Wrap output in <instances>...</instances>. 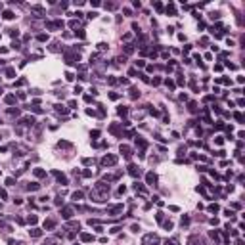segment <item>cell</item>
Masks as SVG:
<instances>
[{
    "instance_id": "1",
    "label": "cell",
    "mask_w": 245,
    "mask_h": 245,
    "mask_svg": "<svg viewBox=\"0 0 245 245\" xmlns=\"http://www.w3.org/2000/svg\"><path fill=\"white\" fill-rule=\"evenodd\" d=\"M157 243H159V238L155 234H147L142 239V245H157Z\"/></svg>"
},
{
    "instance_id": "2",
    "label": "cell",
    "mask_w": 245,
    "mask_h": 245,
    "mask_svg": "<svg viewBox=\"0 0 245 245\" xmlns=\"http://www.w3.org/2000/svg\"><path fill=\"white\" fill-rule=\"evenodd\" d=\"M115 163H117V157H115V155H105V157L102 159V165H103V167H113Z\"/></svg>"
},
{
    "instance_id": "3",
    "label": "cell",
    "mask_w": 245,
    "mask_h": 245,
    "mask_svg": "<svg viewBox=\"0 0 245 245\" xmlns=\"http://www.w3.org/2000/svg\"><path fill=\"white\" fill-rule=\"evenodd\" d=\"M146 180H147V184H150V186H155V184H157V176H155L153 172H147Z\"/></svg>"
},
{
    "instance_id": "4",
    "label": "cell",
    "mask_w": 245,
    "mask_h": 245,
    "mask_svg": "<svg viewBox=\"0 0 245 245\" xmlns=\"http://www.w3.org/2000/svg\"><path fill=\"white\" fill-rule=\"evenodd\" d=\"M107 212H109V215H117V212H123V205H113V207L107 209Z\"/></svg>"
},
{
    "instance_id": "5",
    "label": "cell",
    "mask_w": 245,
    "mask_h": 245,
    "mask_svg": "<svg viewBox=\"0 0 245 245\" xmlns=\"http://www.w3.org/2000/svg\"><path fill=\"white\" fill-rule=\"evenodd\" d=\"M61 215H63V218H71V216H73V209H71V207H65Z\"/></svg>"
},
{
    "instance_id": "6",
    "label": "cell",
    "mask_w": 245,
    "mask_h": 245,
    "mask_svg": "<svg viewBox=\"0 0 245 245\" xmlns=\"http://www.w3.org/2000/svg\"><path fill=\"white\" fill-rule=\"evenodd\" d=\"M121 153H124V157H130L132 155V150L128 146H121Z\"/></svg>"
},
{
    "instance_id": "7",
    "label": "cell",
    "mask_w": 245,
    "mask_h": 245,
    "mask_svg": "<svg viewBox=\"0 0 245 245\" xmlns=\"http://www.w3.org/2000/svg\"><path fill=\"white\" fill-rule=\"evenodd\" d=\"M81 239H82V241H94V236H92V234H82Z\"/></svg>"
},
{
    "instance_id": "8",
    "label": "cell",
    "mask_w": 245,
    "mask_h": 245,
    "mask_svg": "<svg viewBox=\"0 0 245 245\" xmlns=\"http://www.w3.org/2000/svg\"><path fill=\"white\" fill-rule=\"evenodd\" d=\"M44 228H48V230H50V228H54V220H52V218L44 220Z\"/></svg>"
},
{
    "instance_id": "9",
    "label": "cell",
    "mask_w": 245,
    "mask_h": 245,
    "mask_svg": "<svg viewBox=\"0 0 245 245\" xmlns=\"http://www.w3.org/2000/svg\"><path fill=\"white\" fill-rule=\"evenodd\" d=\"M188 243H190V245H197V243H199V238H197V236H191Z\"/></svg>"
},
{
    "instance_id": "10",
    "label": "cell",
    "mask_w": 245,
    "mask_h": 245,
    "mask_svg": "<svg viewBox=\"0 0 245 245\" xmlns=\"http://www.w3.org/2000/svg\"><path fill=\"white\" fill-rule=\"evenodd\" d=\"M2 17H4V19H14V17H15V15H14V14H12V12H10V10H8V12H4V15H2Z\"/></svg>"
},
{
    "instance_id": "11",
    "label": "cell",
    "mask_w": 245,
    "mask_h": 245,
    "mask_svg": "<svg viewBox=\"0 0 245 245\" xmlns=\"http://www.w3.org/2000/svg\"><path fill=\"white\" fill-rule=\"evenodd\" d=\"M40 234H42V232L38 230V228H33V230H31V236H33V238H38Z\"/></svg>"
},
{
    "instance_id": "12",
    "label": "cell",
    "mask_w": 245,
    "mask_h": 245,
    "mask_svg": "<svg viewBox=\"0 0 245 245\" xmlns=\"http://www.w3.org/2000/svg\"><path fill=\"white\" fill-rule=\"evenodd\" d=\"M73 199H75V201H81V199H82V191H75V194H73Z\"/></svg>"
},
{
    "instance_id": "13",
    "label": "cell",
    "mask_w": 245,
    "mask_h": 245,
    "mask_svg": "<svg viewBox=\"0 0 245 245\" xmlns=\"http://www.w3.org/2000/svg\"><path fill=\"white\" fill-rule=\"evenodd\" d=\"M6 75H8V77H14V75H15V69H14V67H8V69H6Z\"/></svg>"
},
{
    "instance_id": "14",
    "label": "cell",
    "mask_w": 245,
    "mask_h": 245,
    "mask_svg": "<svg viewBox=\"0 0 245 245\" xmlns=\"http://www.w3.org/2000/svg\"><path fill=\"white\" fill-rule=\"evenodd\" d=\"M46 174V172L42 171V168H35V176H38V178H40V176H44Z\"/></svg>"
},
{
    "instance_id": "15",
    "label": "cell",
    "mask_w": 245,
    "mask_h": 245,
    "mask_svg": "<svg viewBox=\"0 0 245 245\" xmlns=\"http://www.w3.org/2000/svg\"><path fill=\"white\" fill-rule=\"evenodd\" d=\"M190 111H191V113L197 111V103H195V102H190Z\"/></svg>"
},
{
    "instance_id": "16",
    "label": "cell",
    "mask_w": 245,
    "mask_h": 245,
    "mask_svg": "<svg viewBox=\"0 0 245 245\" xmlns=\"http://www.w3.org/2000/svg\"><path fill=\"white\" fill-rule=\"evenodd\" d=\"M165 245H178V239H167V241H165Z\"/></svg>"
},
{
    "instance_id": "17",
    "label": "cell",
    "mask_w": 245,
    "mask_h": 245,
    "mask_svg": "<svg viewBox=\"0 0 245 245\" xmlns=\"http://www.w3.org/2000/svg\"><path fill=\"white\" fill-rule=\"evenodd\" d=\"M234 117H236V121H239V123H243V115H241V113H239V111H238V113H234Z\"/></svg>"
},
{
    "instance_id": "18",
    "label": "cell",
    "mask_w": 245,
    "mask_h": 245,
    "mask_svg": "<svg viewBox=\"0 0 245 245\" xmlns=\"http://www.w3.org/2000/svg\"><path fill=\"white\" fill-rule=\"evenodd\" d=\"M126 113H128V109H126L124 105H121V107H119V115H126Z\"/></svg>"
},
{
    "instance_id": "19",
    "label": "cell",
    "mask_w": 245,
    "mask_h": 245,
    "mask_svg": "<svg viewBox=\"0 0 245 245\" xmlns=\"http://www.w3.org/2000/svg\"><path fill=\"white\" fill-rule=\"evenodd\" d=\"M209 211H211V212H216V211H218V205H209Z\"/></svg>"
},
{
    "instance_id": "20",
    "label": "cell",
    "mask_w": 245,
    "mask_h": 245,
    "mask_svg": "<svg viewBox=\"0 0 245 245\" xmlns=\"http://www.w3.org/2000/svg\"><path fill=\"white\" fill-rule=\"evenodd\" d=\"M180 222H182V226H188V224H190V218H188V216H182Z\"/></svg>"
},
{
    "instance_id": "21",
    "label": "cell",
    "mask_w": 245,
    "mask_h": 245,
    "mask_svg": "<svg viewBox=\"0 0 245 245\" xmlns=\"http://www.w3.org/2000/svg\"><path fill=\"white\" fill-rule=\"evenodd\" d=\"M37 220H38V218H37L35 215H31V216H29V224H37Z\"/></svg>"
},
{
    "instance_id": "22",
    "label": "cell",
    "mask_w": 245,
    "mask_h": 245,
    "mask_svg": "<svg viewBox=\"0 0 245 245\" xmlns=\"http://www.w3.org/2000/svg\"><path fill=\"white\" fill-rule=\"evenodd\" d=\"M6 102L8 103H14L15 102V96H6Z\"/></svg>"
},
{
    "instance_id": "23",
    "label": "cell",
    "mask_w": 245,
    "mask_h": 245,
    "mask_svg": "<svg viewBox=\"0 0 245 245\" xmlns=\"http://www.w3.org/2000/svg\"><path fill=\"white\" fill-rule=\"evenodd\" d=\"M38 40L44 42V40H48V35H38Z\"/></svg>"
},
{
    "instance_id": "24",
    "label": "cell",
    "mask_w": 245,
    "mask_h": 245,
    "mask_svg": "<svg viewBox=\"0 0 245 245\" xmlns=\"http://www.w3.org/2000/svg\"><path fill=\"white\" fill-rule=\"evenodd\" d=\"M215 142L220 146V144H224V140H222V136H216V140H215Z\"/></svg>"
},
{
    "instance_id": "25",
    "label": "cell",
    "mask_w": 245,
    "mask_h": 245,
    "mask_svg": "<svg viewBox=\"0 0 245 245\" xmlns=\"http://www.w3.org/2000/svg\"><path fill=\"white\" fill-rule=\"evenodd\" d=\"M0 197H2V199H6V197H8V194H6V190H0Z\"/></svg>"
},
{
    "instance_id": "26",
    "label": "cell",
    "mask_w": 245,
    "mask_h": 245,
    "mask_svg": "<svg viewBox=\"0 0 245 245\" xmlns=\"http://www.w3.org/2000/svg\"><path fill=\"white\" fill-rule=\"evenodd\" d=\"M136 65H138V67H144L146 63H144V59H138V61H136Z\"/></svg>"
},
{
    "instance_id": "27",
    "label": "cell",
    "mask_w": 245,
    "mask_h": 245,
    "mask_svg": "<svg viewBox=\"0 0 245 245\" xmlns=\"http://www.w3.org/2000/svg\"><path fill=\"white\" fill-rule=\"evenodd\" d=\"M6 184L8 186H14V178H6Z\"/></svg>"
},
{
    "instance_id": "28",
    "label": "cell",
    "mask_w": 245,
    "mask_h": 245,
    "mask_svg": "<svg viewBox=\"0 0 245 245\" xmlns=\"http://www.w3.org/2000/svg\"><path fill=\"white\" fill-rule=\"evenodd\" d=\"M0 94H2V88H0Z\"/></svg>"
}]
</instances>
